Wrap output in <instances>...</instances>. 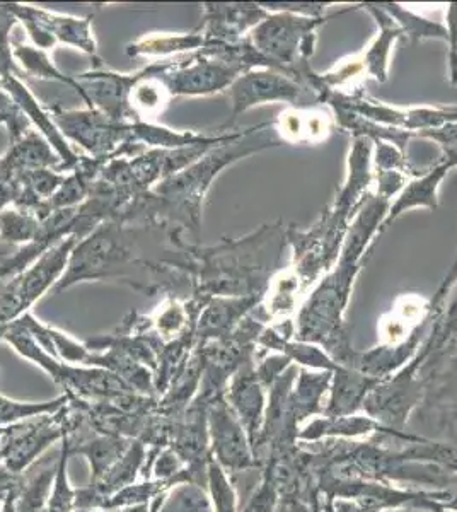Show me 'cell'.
I'll list each match as a JSON object with an SVG mask.
<instances>
[{"mask_svg":"<svg viewBox=\"0 0 457 512\" xmlns=\"http://www.w3.org/2000/svg\"><path fill=\"white\" fill-rule=\"evenodd\" d=\"M149 449L139 439L130 443L122 460L116 461L98 482L87 483V487L77 489V511H101V506L111 495L139 482Z\"/></svg>","mask_w":457,"mask_h":512,"instance_id":"13","label":"cell"},{"mask_svg":"<svg viewBox=\"0 0 457 512\" xmlns=\"http://www.w3.org/2000/svg\"><path fill=\"white\" fill-rule=\"evenodd\" d=\"M377 383V379L369 378L352 367L338 366L333 373L324 415L360 414L365 398L376 388Z\"/></svg>","mask_w":457,"mask_h":512,"instance_id":"24","label":"cell"},{"mask_svg":"<svg viewBox=\"0 0 457 512\" xmlns=\"http://www.w3.org/2000/svg\"><path fill=\"white\" fill-rule=\"evenodd\" d=\"M335 16L304 18L289 12H273L249 33L248 40L273 70L302 84L304 74L311 69L318 30Z\"/></svg>","mask_w":457,"mask_h":512,"instance_id":"4","label":"cell"},{"mask_svg":"<svg viewBox=\"0 0 457 512\" xmlns=\"http://www.w3.org/2000/svg\"><path fill=\"white\" fill-rule=\"evenodd\" d=\"M65 414L67 405L55 414L0 427V468L21 477L53 444L62 443Z\"/></svg>","mask_w":457,"mask_h":512,"instance_id":"6","label":"cell"},{"mask_svg":"<svg viewBox=\"0 0 457 512\" xmlns=\"http://www.w3.org/2000/svg\"><path fill=\"white\" fill-rule=\"evenodd\" d=\"M396 439L405 444L418 443L423 436L413 432H394L377 420L360 412L352 415H321L307 422L299 432V441L306 446L323 441H379Z\"/></svg>","mask_w":457,"mask_h":512,"instance_id":"10","label":"cell"},{"mask_svg":"<svg viewBox=\"0 0 457 512\" xmlns=\"http://www.w3.org/2000/svg\"><path fill=\"white\" fill-rule=\"evenodd\" d=\"M210 403L195 398L185 415L174 422L169 449L183 461L191 485L207 490L209 465L212 461L210 449L209 414Z\"/></svg>","mask_w":457,"mask_h":512,"instance_id":"9","label":"cell"},{"mask_svg":"<svg viewBox=\"0 0 457 512\" xmlns=\"http://www.w3.org/2000/svg\"><path fill=\"white\" fill-rule=\"evenodd\" d=\"M422 378L427 383V396L418 414L435 410L447 417L454 415L457 419V344L429 367Z\"/></svg>","mask_w":457,"mask_h":512,"instance_id":"21","label":"cell"},{"mask_svg":"<svg viewBox=\"0 0 457 512\" xmlns=\"http://www.w3.org/2000/svg\"><path fill=\"white\" fill-rule=\"evenodd\" d=\"M457 282V253L456 258H454V263H452L451 270L447 272L444 280L440 282L439 289L435 292L434 299H430L432 301V308L437 311V309L442 308L444 303H446L447 296H449V292H451L452 287Z\"/></svg>","mask_w":457,"mask_h":512,"instance_id":"34","label":"cell"},{"mask_svg":"<svg viewBox=\"0 0 457 512\" xmlns=\"http://www.w3.org/2000/svg\"><path fill=\"white\" fill-rule=\"evenodd\" d=\"M69 460V444L64 437L58 448L57 473L53 478L45 512H77V489L70 483Z\"/></svg>","mask_w":457,"mask_h":512,"instance_id":"27","label":"cell"},{"mask_svg":"<svg viewBox=\"0 0 457 512\" xmlns=\"http://www.w3.org/2000/svg\"><path fill=\"white\" fill-rule=\"evenodd\" d=\"M389 205L391 202L377 193L369 195L353 219L335 267L311 289L296 315V340L319 345L340 366H350L357 352L345 315L353 284L367 262V251L377 234H381Z\"/></svg>","mask_w":457,"mask_h":512,"instance_id":"1","label":"cell"},{"mask_svg":"<svg viewBox=\"0 0 457 512\" xmlns=\"http://www.w3.org/2000/svg\"><path fill=\"white\" fill-rule=\"evenodd\" d=\"M427 386L413 361L398 373L382 379L365 398L362 412L394 432L405 431L408 420L422 408Z\"/></svg>","mask_w":457,"mask_h":512,"instance_id":"7","label":"cell"},{"mask_svg":"<svg viewBox=\"0 0 457 512\" xmlns=\"http://www.w3.org/2000/svg\"><path fill=\"white\" fill-rule=\"evenodd\" d=\"M437 313L439 309L435 311L427 297L415 292L401 294L377 323V345L396 349L410 342H425Z\"/></svg>","mask_w":457,"mask_h":512,"instance_id":"12","label":"cell"},{"mask_svg":"<svg viewBox=\"0 0 457 512\" xmlns=\"http://www.w3.org/2000/svg\"><path fill=\"white\" fill-rule=\"evenodd\" d=\"M89 512H110V511H89Z\"/></svg>","mask_w":457,"mask_h":512,"instance_id":"38","label":"cell"},{"mask_svg":"<svg viewBox=\"0 0 457 512\" xmlns=\"http://www.w3.org/2000/svg\"><path fill=\"white\" fill-rule=\"evenodd\" d=\"M263 297H212L198 318V344L231 335Z\"/></svg>","mask_w":457,"mask_h":512,"instance_id":"17","label":"cell"},{"mask_svg":"<svg viewBox=\"0 0 457 512\" xmlns=\"http://www.w3.org/2000/svg\"><path fill=\"white\" fill-rule=\"evenodd\" d=\"M306 88L292 77L272 69H256L244 72L232 82L229 98L232 103V120L255 106L267 103H285L296 106L306 96Z\"/></svg>","mask_w":457,"mask_h":512,"instance_id":"11","label":"cell"},{"mask_svg":"<svg viewBox=\"0 0 457 512\" xmlns=\"http://www.w3.org/2000/svg\"><path fill=\"white\" fill-rule=\"evenodd\" d=\"M0 512H16V487L9 492L6 501L2 502Z\"/></svg>","mask_w":457,"mask_h":512,"instance_id":"36","label":"cell"},{"mask_svg":"<svg viewBox=\"0 0 457 512\" xmlns=\"http://www.w3.org/2000/svg\"><path fill=\"white\" fill-rule=\"evenodd\" d=\"M457 344V282L452 287L446 303L435 315L434 323L413 362L422 376L435 362L440 361Z\"/></svg>","mask_w":457,"mask_h":512,"instance_id":"22","label":"cell"},{"mask_svg":"<svg viewBox=\"0 0 457 512\" xmlns=\"http://www.w3.org/2000/svg\"><path fill=\"white\" fill-rule=\"evenodd\" d=\"M267 398V390L256 376L255 359L246 362L238 373L232 376L227 386V403L232 408V412L238 415L239 422L243 424L253 449L260 437L263 420H265Z\"/></svg>","mask_w":457,"mask_h":512,"instance_id":"14","label":"cell"},{"mask_svg":"<svg viewBox=\"0 0 457 512\" xmlns=\"http://www.w3.org/2000/svg\"><path fill=\"white\" fill-rule=\"evenodd\" d=\"M357 9H364L369 12L377 24V35L371 41V45L365 48L364 52H360L362 62H364L365 70L369 79L384 84L389 79V59H391V50H393L396 41L405 38L403 30L396 24L388 12L384 11L382 4L377 2H365L360 4Z\"/></svg>","mask_w":457,"mask_h":512,"instance_id":"18","label":"cell"},{"mask_svg":"<svg viewBox=\"0 0 457 512\" xmlns=\"http://www.w3.org/2000/svg\"><path fill=\"white\" fill-rule=\"evenodd\" d=\"M243 72L224 60L207 59L198 60L188 69L174 77V93L176 94H214L222 93L231 88Z\"/></svg>","mask_w":457,"mask_h":512,"instance_id":"23","label":"cell"},{"mask_svg":"<svg viewBox=\"0 0 457 512\" xmlns=\"http://www.w3.org/2000/svg\"><path fill=\"white\" fill-rule=\"evenodd\" d=\"M417 139L432 140L440 147L439 163L449 168H457V123H447L444 127L430 128L415 134Z\"/></svg>","mask_w":457,"mask_h":512,"instance_id":"29","label":"cell"},{"mask_svg":"<svg viewBox=\"0 0 457 512\" xmlns=\"http://www.w3.org/2000/svg\"><path fill=\"white\" fill-rule=\"evenodd\" d=\"M209 436L212 458L215 463L229 475L236 477L239 473L260 472L261 463L256 458L248 434L238 415L232 412L226 396L209 405Z\"/></svg>","mask_w":457,"mask_h":512,"instance_id":"8","label":"cell"},{"mask_svg":"<svg viewBox=\"0 0 457 512\" xmlns=\"http://www.w3.org/2000/svg\"><path fill=\"white\" fill-rule=\"evenodd\" d=\"M19 478L21 477L7 472L6 468H0V506H2V502L6 501L9 492L18 485Z\"/></svg>","mask_w":457,"mask_h":512,"instance_id":"35","label":"cell"},{"mask_svg":"<svg viewBox=\"0 0 457 512\" xmlns=\"http://www.w3.org/2000/svg\"><path fill=\"white\" fill-rule=\"evenodd\" d=\"M333 373L331 371H313L299 367L296 383L289 396V412L299 427L318 419L326 412V400L330 395Z\"/></svg>","mask_w":457,"mask_h":512,"instance_id":"19","label":"cell"},{"mask_svg":"<svg viewBox=\"0 0 457 512\" xmlns=\"http://www.w3.org/2000/svg\"><path fill=\"white\" fill-rule=\"evenodd\" d=\"M272 123L280 142L289 146H319L338 130L335 115L328 106H287Z\"/></svg>","mask_w":457,"mask_h":512,"instance_id":"15","label":"cell"},{"mask_svg":"<svg viewBox=\"0 0 457 512\" xmlns=\"http://www.w3.org/2000/svg\"><path fill=\"white\" fill-rule=\"evenodd\" d=\"M260 6L270 14L289 12L304 18H324V12L333 6V2H263Z\"/></svg>","mask_w":457,"mask_h":512,"instance_id":"31","label":"cell"},{"mask_svg":"<svg viewBox=\"0 0 457 512\" xmlns=\"http://www.w3.org/2000/svg\"><path fill=\"white\" fill-rule=\"evenodd\" d=\"M381 4L384 11L388 12L389 16L403 30L405 40L410 41L413 45L425 40H440L447 43L446 24L422 18L415 12L408 11L401 4H393V2H381Z\"/></svg>","mask_w":457,"mask_h":512,"instance_id":"26","label":"cell"},{"mask_svg":"<svg viewBox=\"0 0 457 512\" xmlns=\"http://www.w3.org/2000/svg\"><path fill=\"white\" fill-rule=\"evenodd\" d=\"M285 248V227L278 221L205 251V297L265 296L275 275L285 268Z\"/></svg>","mask_w":457,"mask_h":512,"instance_id":"3","label":"cell"},{"mask_svg":"<svg viewBox=\"0 0 457 512\" xmlns=\"http://www.w3.org/2000/svg\"><path fill=\"white\" fill-rule=\"evenodd\" d=\"M57 458L45 456L19 478L16 485V512H45L57 473Z\"/></svg>","mask_w":457,"mask_h":512,"instance_id":"25","label":"cell"},{"mask_svg":"<svg viewBox=\"0 0 457 512\" xmlns=\"http://www.w3.org/2000/svg\"><path fill=\"white\" fill-rule=\"evenodd\" d=\"M270 12L260 4H212L207 6V43H238L256 26L268 18Z\"/></svg>","mask_w":457,"mask_h":512,"instance_id":"16","label":"cell"},{"mask_svg":"<svg viewBox=\"0 0 457 512\" xmlns=\"http://www.w3.org/2000/svg\"><path fill=\"white\" fill-rule=\"evenodd\" d=\"M207 494L210 497L212 512H241L238 492L232 483V478L215 463L214 458L209 465Z\"/></svg>","mask_w":457,"mask_h":512,"instance_id":"28","label":"cell"},{"mask_svg":"<svg viewBox=\"0 0 457 512\" xmlns=\"http://www.w3.org/2000/svg\"><path fill=\"white\" fill-rule=\"evenodd\" d=\"M372 152L374 142L367 137H355L348 152L347 178L336 192L333 204L321 212L318 221L307 229L296 224L285 227L290 263L287 267L301 279L311 292L321 277L328 274L340 258L353 219L371 195Z\"/></svg>","mask_w":457,"mask_h":512,"instance_id":"2","label":"cell"},{"mask_svg":"<svg viewBox=\"0 0 457 512\" xmlns=\"http://www.w3.org/2000/svg\"><path fill=\"white\" fill-rule=\"evenodd\" d=\"M447 45H449V82L457 86V2L447 6Z\"/></svg>","mask_w":457,"mask_h":512,"instance_id":"32","label":"cell"},{"mask_svg":"<svg viewBox=\"0 0 457 512\" xmlns=\"http://www.w3.org/2000/svg\"><path fill=\"white\" fill-rule=\"evenodd\" d=\"M451 168L447 164L435 161L430 166L429 171H425L422 176L408 181V185L403 188V192L396 197L394 202L389 205V212L384 222H382L381 233H384L391 224H393L401 214L406 210L417 209H439V188L440 183L449 175Z\"/></svg>","mask_w":457,"mask_h":512,"instance_id":"20","label":"cell"},{"mask_svg":"<svg viewBox=\"0 0 457 512\" xmlns=\"http://www.w3.org/2000/svg\"><path fill=\"white\" fill-rule=\"evenodd\" d=\"M333 502L335 512H388L381 502L371 497H353V499H336Z\"/></svg>","mask_w":457,"mask_h":512,"instance_id":"33","label":"cell"},{"mask_svg":"<svg viewBox=\"0 0 457 512\" xmlns=\"http://www.w3.org/2000/svg\"><path fill=\"white\" fill-rule=\"evenodd\" d=\"M292 366V361L284 354H277V352H270V354H263L256 349L255 371L256 376L260 379V383L265 386V390L272 386L282 374Z\"/></svg>","mask_w":457,"mask_h":512,"instance_id":"30","label":"cell"},{"mask_svg":"<svg viewBox=\"0 0 457 512\" xmlns=\"http://www.w3.org/2000/svg\"><path fill=\"white\" fill-rule=\"evenodd\" d=\"M116 512H149V506L125 507V509Z\"/></svg>","mask_w":457,"mask_h":512,"instance_id":"37","label":"cell"},{"mask_svg":"<svg viewBox=\"0 0 457 512\" xmlns=\"http://www.w3.org/2000/svg\"><path fill=\"white\" fill-rule=\"evenodd\" d=\"M316 105L342 106L371 122L400 128L411 134H418L430 128H440L447 123H457V106H413V108H396L377 101L369 94L343 96L333 91H321L316 98Z\"/></svg>","mask_w":457,"mask_h":512,"instance_id":"5","label":"cell"}]
</instances>
